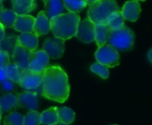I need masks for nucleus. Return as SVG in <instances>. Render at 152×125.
Masks as SVG:
<instances>
[{
	"label": "nucleus",
	"mask_w": 152,
	"mask_h": 125,
	"mask_svg": "<svg viewBox=\"0 0 152 125\" xmlns=\"http://www.w3.org/2000/svg\"><path fill=\"white\" fill-rule=\"evenodd\" d=\"M70 86L66 72L60 66H48L43 72L41 95L50 100L64 103L69 96Z\"/></svg>",
	"instance_id": "1"
},
{
	"label": "nucleus",
	"mask_w": 152,
	"mask_h": 125,
	"mask_svg": "<svg viewBox=\"0 0 152 125\" xmlns=\"http://www.w3.org/2000/svg\"><path fill=\"white\" fill-rule=\"evenodd\" d=\"M79 22L80 17L77 13H62L50 20V30L55 37L69 40L76 36Z\"/></svg>",
	"instance_id": "2"
},
{
	"label": "nucleus",
	"mask_w": 152,
	"mask_h": 125,
	"mask_svg": "<svg viewBox=\"0 0 152 125\" xmlns=\"http://www.w3.org/2000/svg\"><path fill=\"white\" fill-rule=\"evenodd\" d=\"M120 11L116 0H99L92 5H89L87 11V19L93 23L107 24L110 15Z\"/></svg>",
	"instance_id": "3"
},
{
	"label": "nucleus",
	"mask_w": 152,
	"mask_h": 125,
	"mask_svg": "<svg viewBox=\"0 0 152 125\" xmlns=\"http://www.w3.org/2000/svg\"><path fill=\"white\" fill-rule=\"evenodd\" d=\"M134 33L129 28L125 26L120 29L110 31L107 43L118 52H126L131 50L134 47Z\"/></svg>",
	"instance_id": "4"
},
{
	"label": "nucleus",
	"mask_w": 152,
	"mask_h": 125,
	"mask_svg": "<svg viewBox=\"0 0 152 125\" xmlns=\"http://www.w3.org/2000/svg\"><path fill=\"white\" fill-rule=\"evenodd\" d=\"M97 62L104 65L107 68H114L119 65L120 56L118 52L108 44L99 47L95 52Z\"/></svg>",
	"instance_id": "5"
},
{
	"label": "nucleus",
	"mask_w": 152,
	"mask_h": 125,
	"mask_svg": "<svg viewBox=\"0 0 152 125\" xmlns=\"http://www.w3.org/2000/svg\"><path fill=\"white\" fill-rule=\"evenodd\" d=\"M64 42V40L55 36L48 37L44 41L42 50L48 55L49 58L53 60L60 59L65 51Z\"/></svg>",
	"instance_id": "6"
},
{
	"label": "nucleus",
	"mask_w": 152,
	"mask_h": 125,
	"mask_svg": "<svg viewBox=\"0 0 152 125\" xmlns=\"http://www.w3.org/2000/svg\"><path fill=\"white\" fill-rule=\"evenodd\" d=\"M49 57L43 51H34L30 52L28 55V69L35 73L43 74L45 69L48 67Z\"/></svg>",
	"instance_id": "7"
},
{
	"label": "nucleus",
	"mask_w": 152,
	"mask_h": 125,
	"mask_svg": "<svg viewBox=\"0 0 152 125\" xmlns=\"http://www.w3.org/2000/svg\"><path fill=\"white\" fill-rule=\"evenodd\" d=\"M43 74L32 72L29 69L23 70L20 83L18 84L21 88L30 91L38 89L42 85Z\"/></svg>",
	"instance_id": "8"
},
{
	"label": "nucleus",
	"mask_w": 152,
	"mask_h": 125,
	"mask_svg": "<svg viewBox=\"0 0 152 125\" xmlns=\"http://www.w3.org/2000/svg\"><path fill=\"white\" fill-rule=\"evenodd\" d=\"M76 36L78 40L86 44L94 42L95 40V24L88 19L80 20Z\"/></svg>",
	"instance_id": "9"
},
{
	"label": "nucleus",
	"mask_w": 152,
	"mask_h": 125,
	"mask_svg": "<svg viewBox=\"0 0 152 125\" xmlns=\"http://www.w3.org/2000/svg\"><path fill=\"white\" fill-rule=\"evenodd\" d=\"M18 100V105L20 108L28 109L29 111L37 110L38 108V98L36 92H23L15 94Z\"/></svg>",
	"instance_id": "10"
},
{
	"label": "nucleus",
	"mask_w": 152,
	"mask_h": 125,
	"mask_svg": "<svg viewBox=\"0 0 152 125\" xmlns=\"http://www.w3.org/2000/svg\"><path fill=\"white\" fill-rule=\"evenodd\" d=\"M125 20L129 21H136L141 13V4L137 1H127L120 10Z\"/></svg>",
	"instance_id": "11"
},
{
	"label": "nucleus",
	"mask_w": 152,
	"mask_h": 125,
	"mask_svg": "<svg viewBox=\"0 0 152 125\" xmlns=\"http://www.w3.org/2000/svg\"><path fill=\"white\" fill-rule=\"evenodd\" d=\"M36 18L31 15H18L13 25L14 30L20 33H33Z\"/></svg>",
	"instance_id": "12"
},
{
	"label": "nucleus",
	"mask_w": 152,
	"mask_h": 125,
	"mask_svg": "<svg viewBox=\"0 0 152 125\" xmlns=\"http://www.w3.org/2000/svg\"><path fill=\"white\" fill-rule=\"evenodd\" d=\"M49 31H50V20L47 18L45 11H41L38 12L36 18L34 28H33V33L37 36H40L48 34Z\"/></svg>",
	"instance_id": "13"
},
{
	"label": "nucleus",
	"mask_w": 152,
	"mask_h": 125,
	"mask_svg": "<svg viewBox=\"0 0 152 125\" xmlns=\"http://www.w3.org/2000/svg\"><path fill=\"white\" fill-rule=\"evenodd\" d=\"M12 6L17 15H28L37 8V0H12Z\"/></svg>",
	"instance_id": "14"
},
{
	"label": "nucleus",
	"mask_w": 152,
	"mask_h": 125,
	"mask_svg": "<svg viewBox=\"0 0 152 125\" xmlns=\"http://www.w3.org/2000/svg\"><path fill=\"white\" fill-rule=\"evenodd\" d=\"M29 51L20 46L19 44H16L15 49L13 51V53L12 55V63L20 67V68L26 70L28 69V55H29Z\"/></svg>",
	"instance_id": "15"
},
{
	"label": "nucleus",
	"mask_w": 152,
	"mask_h": 125,
	"mask_svg": "<svg viewBox=\"0 0 152 125\" xmlns=\"http://www.w3.org/2000/svg\"><path fill=\"white\" fill-rule=\"evenodd\" d=\"M17 44L29 52L37 51L38 46V36L34 33H21L17 36Z\"/></svg>",
	"instance_id": "16"
},
{
	"label": "nucleus",
	"mask_w": 152,
	"mask_h": 125,
	"mask_svg": "<svg viewBox=\"0 0 152 125\" xmlns=\"http://www.w3.org/2000/svg\"><path fill=\"white\" fill-rule=\"evenodd\" d=\"M45 3V12L49 20L63 13L64 5L62 0H46Z\"/></svg>",
	"instance_id": "17"
},
{
	"label": "nucleus",
	"mask_w": 152,
	"mask_h": 125,
	"mask_svg": "<svg viewBox=\"0 0 152 125\" xmlns=\"http://www.w3.org/2000/svg\"><path fill=\"white\" fill-rule=\"evenodd\" d=\"M18 107V100L15 94L9 93L0 97V108L3 112H13Z\"/></svg>",
	"instance_id": "18"
},
{
	"label": "nucleus",
	"mask_w": 152,
	"mask_h": 125,
	"mask_svg": "<svg viewBox=\"0 0 152 125\" xmlns=\"http://www.w3.org/2000/svg\"><path fill=\"white\" fill-rule=\"evenodd\" d=\"M57 123H59L57 107H52L40 114V124L54 125Z\"/></svg>",
	"instance_id": "19"
},
{
	"label": "nucleus",
	"mask_w": 152,
	"mask_h": 125,
	"mask_svg": "<svg viewBox=\"0 0 152 125\" xmlns=\"http://www.w3.org/2000/svg\"><path fill=\"white\" fill-rule=\"evenodd\" d=\"M110 28L106 24H96L95 25V43L98 47H102L108 42L110 36Z\"/></svg>",
	"instance_id": "20"
},
{
	"label": "nucleus",
	"mask_w": 152,
	"mask_h": 125,
	"mask_svg": "<svg viewBox=\"0 0 152 125\" xmlns=\"http://www.w3.org/2000/svg\"><path fill=\"white\" fill-rule=\"evenodd\" d=\"M110 31L118 30L125 27V19L121 13V11L116 12L110 15L106 24Z\"/></svg>",
	"instance_id": "21"
},
{
	"label": "nucleus",
	"mask_w": 152,
	"mask_h": 125,
	"mask_svg": "<svg viewBox=\"0 0 152 125\" xmlns=\"http://www.w3.org/2000/svg\"><path fill=\"white\" fill-rule=\"evenodd\" d=\"M22 68H20V67H18L17 65H15L14 63L11 62L8 67L5 68V72H6V76L7 79L11 80L12 82H13L14 84H19L23 73Z\"/></svg>",
	"instance_id": "22"
},
{
	"label": "nucleus",
	"mask_w": 152,
	"mask_h": 125,
	"mask_svg": "<svg viewBox=\"0 0 152 125\" xmlns=\"http://www.w3.org/2000/svg\"><path fill=\"white\" fill-rule=\"evenodd\" d=\"M17 14L10 9H4L0 12V23L5 28H13Z\"/></svg>",
	"instance_id": "23"
},
{
	"label": "nucleus",
	"mask_w": 152,
	"mask_h": 125,
	"mask_svg": "<svg viewBox=\"0 0 152 125\" xmlns=\"http://www.w3.org/2000/svg\"><path fill=\"white\" fill-rule=\"evenodd\" d=\"M17 44V36L15 35H8L4 37V39L0 42V51L5 52L12 56L15 46Z\"/></svg>",
	"instance_id": "24"
},
{
	"label": "nucleus",
	"mask_w": 152,
	"mask_h": 125,
	"mask_svg": "<svg viewBox=\"0 0 152 125\" xmlns=\"http://www.w3.org/2000/svg\"><path fill=\"white\" fill-rule=\"evenodd\" d=\"M64 8H66L69 12L78 13L82 10H84L86 6V0H62Z\"/></svg>",
	"instance_id": "25"
},
{
	"label": "nucleus",
	"mask_w": 152,
	"mask_h": 125,
	"mask_svg": "<svg viewBox=\"0 0 152 125\" xmlns=\"http://www.w3.org/2000/svg\"><path fill=\"white\" fill-rule=\"evenodd\" d=\"M75 112L67 107L58 108V117L59 122L66 124H71L75 120Z\"/></svg>",
	"instance_id": "26"
},
{
	"label": "nucleus",
	"mask_w": 152,
	"mask_h": 125,
	"mask_svg": "<svg viewBox=\"0 0 152 125\" xmlns=\"http://www.w3.org/2000/svg\"><path fill=\"white\" fill-rule=\"evenodd\" d=\"M24 116L18 112H11L4 118V125H23Z\"/></svg>",
	"instance_id": "27"
},
{
	"label": "nucleus",
	"mask_w": 152,
	"mask_h": 125,
	"mask_svg": "<svg viewBox=\"0 0 152 125\" xmlns=\"http://www.w3.org/2000/svg\"><path fill=\"white\" fill-rule=\"evenodd\" d=\"M90 69L93 73L98 75L100 77H102V79H107L109 77V69L107 67H105L104 65L99 63V62H95L94 63L91 67Z\"/></svg>",
	"instance_id": "28"
},
{
	"label": "nucleus",
	"mask_w": 152,
	"mask_h": 125,
	"mask_svg": "<svg viewBox=\"0 0 152 125\" xmlns=\"http://www.w3.org/2000/svg\"><path fill=\"white\" fill-rule=\"evenodd\" d=\"M40 124V114L35 111H28L24 116L23 125H39Z\"/></svg>",
	"instance_id": "29"
},
{
	"label": "nucleus",
	"mask_w": 152,
	"mask_h": 125,
	"mask_svg": "<svg viewBox=\"0 0 152 125\" xmlns=\"http://www.w3.org/2000/svg\"><path fill=\"white\" fill-rule=\"evenodd\" d=\"M14 88H15L14 83L9 79H6L5 81L0 83V92L1 93H4V94L12 93L14 91Z\"/></svg>",
	"instance_id": "30"
},
{
	"label": "nucleus",
	"mask_w": 152,
	"mask_h": 125,
	"mask_svg": "<svg viewBox=\"0 0 152 125\" xmlns=\"http://www.w3.org/2000/svg\"><path fill=\"white\" fill-rule=\"evenodd\" d=\"M10 63L11 61H10L9 54L5 52L0 51V68L5 69Z\"/></svg>",
	"instance_id": "31"
},
{
	"label": "nucleus",
	"mask_w": 152,
	"mask_h": 125,
	"mask_svg": "<svg viewBox=\"0 0 152 125\" xmlns=\"http://www.w3.org/2000/svg\"><path fill=\"white\" fill-rule=\"evenodd\" d=\"M7 79V76H6V72H5V69L4 68H0V83L5 81Z\"/></svg>",
	"instance_id": "32"
},
{
	"label": "nucleus",
	"mask_w": 152,
	"mask_h": 125,
	"mask_svg": "<svg viewBox=\"0 0 152 125\" xmlns=\"http://www.w3.org/2000/svg\"><path fill=\"white\" fill-rule=\"evenodd\" d=\"M6 36L5 35V29H4V27L0 23V42H2L4 37Z\"/></svg>",
	"instance_id": "33"
},
{
	"label": "nucleus",
	"mask_w": 152,
	"mask_h": 125,
	"mask_svg": "<svg viewBox=\"0 0 152 125\" xmlns=\"http://www.w3.org/2000/svg\"><path fill=\"white\" fill-rule=\"evenodd\" d=\"M86 1L87 5H92V4H94V3H96L99 0H86Z\"/></svg>",
	"instance_id": "34"
},
{
	"label": "nucleus",
	"mask_w": 152,
	"mask_h": 125,
	"mask_svg": "<svg viewBox=\"0 0 152 125\" xmlns=\"http://www.w3.org/2000/svg\"><path fill=\"white\" fill-rule=\"evenodd\" d=\"M148 58H149L150 61L152 63V49H151L148 52Z\"/></svg>",
	"instance_id": "35"
},
{
	"label": "nucleus",
	"mask_w": 152,
	"mask_h": 125,
	"mask_svg": "<svg viewBox=\"0 0 152 125\" xmlns=\"http://www.w3.org/2000/svg\"><path fill=\"white\" fill-rule=\"evenodd\" d=\"M4 10V4H3V3H2V1L0 0V12H2Z\"/></svg>",
	"instance_id": "36"
},
{
	"label": "nucleus",
	"mask_w": 152,
	"mask_h": 125,
	"mask_svg": "<svg viewBox=\"0 0 152 125\" xmlns=\"http://www.w3.org/2000/svg\"><path fill=\"white\" fill-rule=\"evenodd\" d=\"M54 125H69V124H63V123H57L56 124H54Z\"/></svg>",
	"instance_id": "37"
},
{
	"label": "nucleus",
	"mask_w": 152,
	"mask_h": 125,
	"mask_svg": "<svg viewBox=\"0 0 152 125\" xmlns=\"http://www.w3.org/2000/svg\"><path fill=\"white\" fill-rule=\"evenodd\" d=\"M2 113H3V111L0 108V122H1V118H2Z\"/></svg>",
	"instance_id": "38"
},
{
	"label": "nucleus",
	"mask_w": 152,
	"mask_h": 125,
	"mask_svg": "<svg viewBox=\"0 0 152 125\" xmlns=\"http://www.w3.org/2000/svg\"><path fill=\"white\" fill-rule=\"evenodd\" d=\"M133 1H137V2H139V1H145V0H133Z\"/></svg>",
	"instance_id": "39"
},
{
	"label": "nucleus",
	"mask_w": 152,
	"mask_h": 125,
	"mask_svg": "<svg viewBox=\"0 0 152 125\" xmlns=\"http://www.w3.org/2000/svg\"><path fill=\"white\" fill-rule=\"evenodd\" d=\"M43 1H44V2H45V1H46V0H43Z\"/></svg>",
	"instance_id": "40"
},
{
	"label": "nucleus",
	"mask_w": 152,
	"mask_h": 125,
	"mask_svg": "<svg viewBox=\"0 0 152 125\" xmlns=\"http://www.w3.org/2000/svg\"><path fill=\"white\" fill-rule=\"evenodd\" d=\"M113 125H118V124H113Z\"/></svg>",
	"instance_id": "41"
},
{
	"label": "nucleus",
	"mask_w": 152,
	"mask_h": 125,
	"mask_svg": "<svg viewBox=\"0 0 152 125\" xmlns=\"http://www.w3.org/2000/svg\"><path fill=\"white\" fill-rule=\"evenodd\" d=\"M1 1H3V0H1Z\"/></svg>",
	"instance_id": "42"
}]
</instances>
